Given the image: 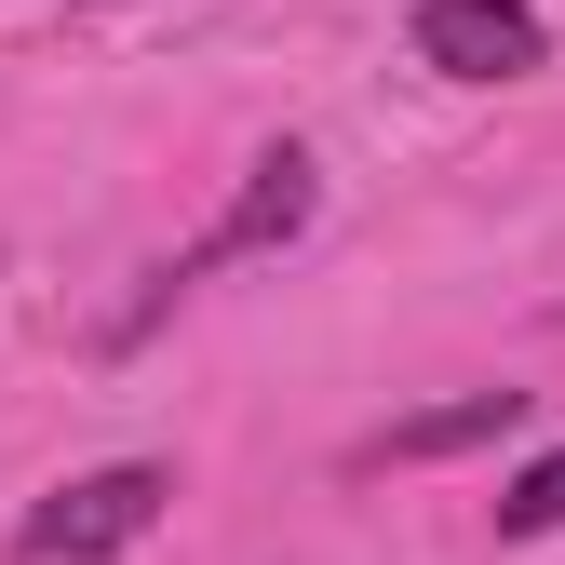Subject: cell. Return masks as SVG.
<instances>
[{
    "instance_id": "277c9868",
    "label": "cell",
    "mask_w": 565,
    "mask_h": 565,
    "mask_svg": "<svg viewBox=\"0 0 565 565\" xmlns=\"http://www.w3.org/2000/svg\"><path fill=\"white\" fill-rule=\"evenodd\" d=\"M499 431H525V391H458V404H431V417H404L377 458H458V445H499Z\"/></svg>"
},
{
    "instance_id": "5b68a950",
    "label": "cell",
    "mask_w": 565,
    "mask_h": 565,
    "mask_svg": "<svg viewBox=\"0 0 565 565\" xmlns=\"http://www.w3.org/2000/svg\"><path fill=\"white\" fill-rule=\"evenodd\" d=\"M499 525H512V539H552V525H565V445H552V458L512 484V499H499Z\"/></svg>"
},
{
    "instance_id": "6da1fadb",
    "label": "cell",
    "mask_w": 565,
    "mask_h": 565,
    "mask_svg": "<svg viewBox=\"0 0 565 565\" xmlns=\"http://www.w3.org/2000/svg\"><path fill=\"white\" fill-rule=\"evenodd\" d=\"M162 499H175V471H162V458L82 471V484H54V499L14 525V565H108V552H135V539L162 525Z\"/></svg>"
},
{
    "instance_id": "3957f363",
    "label": "cell",
    "mask_w": 565,
    "mask_h": 565,
    "mask_svg": "<svg viewBox=\"0 0 565 565\" xmlns=\"http://www.w3.org/2000/svg\"><path fill=\"white\" fill-rule=\"evenodd\" d=\"M417 54L445 82H525L539 67V14L525 0H417Z\"/></svg>"
},
{
    "instance_id": "7a4b0ae2",
    "label": "cell",
    "mask_w": 565,
    "mask_h": 565,
    "mask_svg": "<svg viewBox=\"0 0 565 565\" xmlns=\"http://www.w3.org/2000/svg\"><path fill=\"white\" fill-rule=\"evenodd\" d=\"M310 202H323V175H310V149H256L243 162V202H230V216L216 230H202L162 282H189V269H243V256H282V243H297L310 230Z\"/></svg>"
}]
</instances>
